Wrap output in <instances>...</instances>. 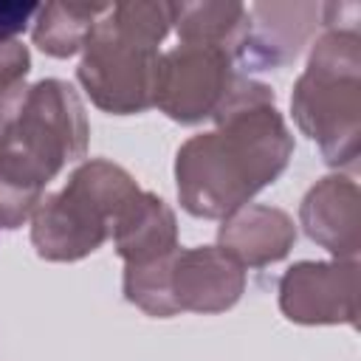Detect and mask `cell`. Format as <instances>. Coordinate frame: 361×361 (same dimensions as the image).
<instances>
[{"label":"cell","instance_id":"1","mask_svg":"<svg viewBox=\"0 0 361 361\" xmlns=\"http://www.w3.org/2000/svg\"><path fill=\"white\" fill-rule=\"evenodd\" d=\"M212 118L214 130L178 147L175 183L192 217L223 220L285 172L293 135L276 110L274 90L243 73L234 76Z\"/></svg>","mask_w":361,"mask_h":361},{"label":"cell","instance_id":"2","mask_svg":"<svg viewBox=\"0 0 361 361\" xmlns=\"http://www.w3.org/2000/svg\"><path fill=\"white\" fill-rule=\"evenodd\" d=\"M172 28V3L130 0L110 6L90 28L76 79L90 102L110 116L152 107L158 45Z\"/></svg>","mask_w":361,"mask_h":361},{"label":"cell","instance_id":"3","mask_svg":"<svg viewBox=\"0 0 361 361\" xmlns=\"http://www.w3.org/2000/svg\"><path fill=\"white\" fill-rule=\"evenodd\" d=\"M290 113L330 166L355 169L361 149V34L355 25H330L316 37L290 93Z\"/></svg>","mask_w":361,"mask_h":361},{"label":"cell","instance_id":"4","mask_svg":"<svg viewBox=\"0 0 361 361\" xmlns=\"http://www.w3.org/2000/svg\"><path fill=\"white\" fill-rule=\"evenodd\" d=\"M138 192V180L124 166L90 158L59 192L42 195L31 214V245L48 262L85 259L107 243L116 214Z\"/></svg>","mask_w":361,"mask_h":361},{"label":"cell","instance_id":"5","mask_svg":"<svg viewBox=\"0 0 361 361\" xmlns=\"http://www.w3.org/2000/svg\"><path fill=\"white\" fill-rule=\"evenodd\" d=\"M87 138L90 127L79 93L62 79H39L0 127V172L45 192L65 164L85 158Z\"/></svg>","mask_w":361,"mask_h":361},{"label":"cell","instance_id":"6","mask_svg":"<svg viewBox=\"0 0 361 361\" xmlns=\"http://www.w3.org/2000/svg\"><path fill=\"white\" fill-rule=\"evenodd\" d=\"M234 76V59L226 51L180 42L158 59L152 107L178 124H200L217 113Z\"/></svg>","mask_w":361,"mask_h":361},{"label":"cell","instance_id":"7","mask_svg":"<svg viewBox=\"0 0 361 361\" xmlns=\"http://www.w3.org/2000/svg\"><path fill=\"white\" fill-rule=\"evenodd\" d=\"M279 310L293 324H355L358 262L302 259L279 279Z\"/></svg>","mask_w":361,"mask_h":361},{"label":"cell","instance_id":"8","mask_svg":"<svg viewBox=\"0 0 361 361\" xmlns=\"http://www.w3.org/2000/svg\"><path fill=\"white\" fill-rule=\"evenodd\" d=\"M169 290L178 313H223L245 290V268L217 245L178 248L169 271Z\"/></svg>","mask_w":361,"mask_h":361},{"label":"cell","instance_id":"9","mask_svg":"<svg viewBox=\"0 0 361 361\" xmlns=\"http://www.w3.org/2000/svg\"><path fill=\"white\" fill-rule=\"evenodd\" d=\"M316 28H324V3H254L237 59L259 71L282 68L299 56Z\"/></svg>","mask_w":361,"mask_h":361},{"label":"cell","instance_id":"10","mask_svg":"<svg viewBox=\"0 0 361 361\" xmlns=\"http://www.w3.org/2000/svg\"><path fill=\"white\" fill-rule=\"evenodd\" d=\"M358 183L350 175H324L316 180L302 203H299V226L302 231L333 254V259H355L358 257Z\"/></svg>","mask_w":361,"mask_h":361},{"label":"cell","instance_id":"11","mask_svg":"<svg viewBox=\"0 0 361 361\" xmlns=\"http://www.w3.org/2000/svg\"><path fill=\"white\" fill-rule=\"evenodd\" d=\"M296 223L288 212L262 203H245L220 220L217 248L243 268H262L290 254Z\"/></svg>","mask_w":361,"mask_h":361},{"label":"cell","instance_id":"12","mask_svg":"<svg viewBox=\"0 0 361 361\" xmlns=\"http://www.w3.org/2000/svg\"><path fill=\"white\" fill-rule=\"evenodd\" d=\"M110 237L124 265L152 262L180 248L175 212L164 197L144 189L116 214Z\"/></svg>","mask_w":361,"mask_h":361},{"label":"cell","instance_id":"13","mask_svg":"<svg viewBox=\"0 0 361 361\" xmlns=\"http://www.w3.org/2000/svg\"><path fill=\"white\" fill-rule=\"evenodd\" d=\"M172 25L183 45L217 48L237 59L248 37V6L237 0L172 3Z\"/></svg>","mask_w":361,"mask_h":361},{"label":"cell","instance_id":"14","mask_svg":"<svg viewBox=\"0 0 361 361\" xmlns=\"http://www.w3.org/2000/svg\"><path fill=\"white\" fill-rule=\"evenodd\" d=\"M107 8L110 3H45L34 17V45L54 59H68L85 48L90 28Z\"/></svg>","mask_w":361,"mask_h":361},{"label":"cell","instance_id":"15","mask_svg":"<svg viewBox=\"0 0 361 361\" xmlns=\"http://www.w3.org/2000/svg\"><path fill=\"white\" fill-rule=\"evenodd\" d=\"M172 254L152 259V262H138V265H124V299L144 310L147 316L155 319H169L178 316V307L172 302L169 290V271H172Z\"/></svg>","mask_w":361,"mask_h":361},{"label":"cell","instance_id":"16","mask_svg":"<svg viewBox=\"0 0 361 361\" xmlns=\"http://www.w3.org/2000/svg\"><path fill=\"white\" fill-rule=\"evenodd\" d=\"M31 54L20 39H0V127L14 116L25 96Z\"/></svg>","mask_w":361,"mask_h":361},{"label":"cell","instance_id":"17","mask_svg":"<svg viewBox=\"0 0 361 361\" xmlns=\"http://www.w3.org/2000/svg\"><path fill=\"white\" fill-rule=\"evenodd\" d=\"M42 200V192L28 189L17 183L14 178L0 172V231H14L20 228Z\"/></svg>","mask_w":361,"mask_h":361},{"label":"cell","instance_id":"18","mask_svg":"<svg viewBox=\"0 0 361 361\" xmlns=\"http://www.w3.org/2000/svg\"><path fill=\"white\" fill-rule=\"evenodd\" d=\"M39 11V3H23V0H0V39H17L34 23Z\"/></svg>","mask_w":361,"mask_h":361}]
</instances>
